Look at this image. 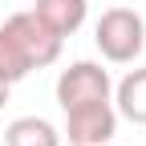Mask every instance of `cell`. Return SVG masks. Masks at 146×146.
Listing matches in <instances>:
<instances>
[{"instance_id": "6da1fadb", "label": "cell", "mask_w": 146, "mask_h": 146, "mask_svg": "<svg viewBox=\"0 0 146 146\" xmlns=\"http://www.w3.org/2000/svg\"><path fill=\"white\" fill-rule=\"evenodd\" d=\"M94 41L110 65H134L146 49V21L134 8H106L94 25Z\"/></svg>"}, {"instance_id": "7a4b0ae2", "label": "cell", "mask_w": 146, "mask_h": 146, "mask_svg": "<svg viewBox=\"0 0 146 146\" xmlns=\"http://www.w3.org/2000/svg\"><path fill=\"white\" fill-rule=\"evenodd\" d=\"M102 102H114V81L98 61H73L69 69H61V77H57L61 114L81 110V106H102Z\"/></svg>"}, {"instance_id": "3957f363", "label": "cell", "mask_w": 146, "mask_h": 146, "mask_svg": "<svg viewBox=\"0 0 146 146\" xmlns=\"http://www.w3.org/2000/svg\"><path fill=\"white\" fill-rule=\"evenodd\" d=\"M4 29H8L12 41H16L21 57L29 61V69H45V65H53V61L61 57V41H65V36H57L33 8L29 12H12L8 21H4Z\"/></svg>"}, {"instance_id": "277c9868", "label": "cell", "mask_w": 146, "mask_h": 146, "mask_svg": "<svg viewBox=\"0 0 146 146\" xmlns=\"http://www.w3.org/2000/svg\"><path fill=\"white\" fill-rule=\"evenodd\" d=\"M114 134H118V110L114 102H102V106L69 110L61 138H69V146H106L114 142Z\"/></svg>"}, {"instance_id": "5b68a950", "label": "cell", "mask_w": 146, "mask_h": 146, "mask_svg": "<svg viewBox=\"0 0 146 146\" xmlns=\"http://www.w3.org/2000/svg\"><path fill=\"white\" fill-rule=\"evenodd\" d=\"M114 110H118V118L134 122V126H146V65L130 69L114 85Z\"/></svg>"}, {"instance_id": "8992f818", "label": "cell", "mask_w": 146, "mask_h": 146, "mask_svg": "<svg viewBox=\"0 0 146 146\" xmlns=\"http://www.w3.org/2000/svg\"><path fill=\"white\" fill-rule=\"evenodd\" d=\"M33 12L57 33L69 36L85 25V12H89V0H33Z\"/></svg>"}, {"instance_id": "52a82bcc", "label": "cell", "mask_w": 146, "mask_h": 146, "mask_svg": "<svg viewBox=\"0 0 146 146\" xmlns=\"http://www.w3.org/2000/svg\"><path fill=\"white\" fill-rule=\"evenodd\" d=\"M4 146H61V130H57L49 118L25 114V118H12V122H8Z\"/></svg>"}, {"instance_id": "ba28073f", "label": "cell", "mask_w": 146, "mask_h": 146, "mask_svg": "<svg viewBox=\"0 0 146 146\" xmlns=\"http://www.w3.org/2000/svg\"><path fill=\"white\" fill-rule=\"evenodd\" d=\"M29 61L21 57V49H16V41L8 36V29L0 25V81H8V85H16L21 77H29Z\"/></svg>"}, {"instance_id": "9c48e42d", "label": "cell", "mask_w": 146, "mask_h": 146, "mask_svg": "<svg viewBox=\"0 0 146 146\" xmlns=\"http://www.w3.org/2000/svg\"><path fill=\"white\" fill-rule=\"evenodd\" d=\"M8 94H12V85H8V81H0V110H4V102H8Z\"/></svg>"}, {"instance_id": "30bf717a", "label": "cell", "mask_w": 146, "mask_h": 146, "mask_svg": "<svg viewBox=\"0 0 146 146\" xmlns=\"http://www.w3.org/2000/svg\"><path fill=\"white\" fill-rule=\"evenodd\" d=\"M106 146H114V142H106Z\"/></svg>"}]
</instances>
